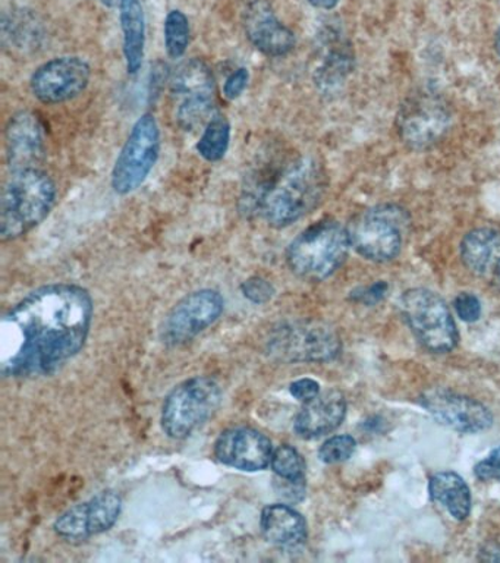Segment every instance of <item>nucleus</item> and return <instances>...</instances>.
I'll list each match as a JSON object with an SVG mask.
<instances>
[{
    "mask_svg": "<svg viewBox=\"0 0 500 563\" xmlns=\"http://www.w3.org/2000/svg\"><path fill=\"white\" fill-rule=\"evenodd\" d=\"M93 319L89 290L74 284L42 286L3 316L0 367L7 377L47 376L82 350Z\"/></svg>",
    "mask_w": 500,
    "mask_h": 563,
    "instance_id": "f257e3e1",
    "label": "nucleus"
},
{
    "mask_svg": "<svg viewBox=\"0 0 500 563\" xmlns=\"http://www.w3.org/2000/svg\"><path fill=\"white\" fill-rule=\"evenodd\" d=\"M327 189L324 167L313 157L297 158L269 183L248 191L244 213H258L270 227L287 228L311 213Z\"/></svg>",
    "mask_w": 500,
    "mask_h": 563,
    "instance_id": "f03ea898",
    "label": "nucleus"
},
{
    "mask_svg": "<svg viewBox=\"0 0 500 563\" xmlns=\"http://www.w3.org/2000/svg\"><path fill=\"white\" fill-rule=\"evenodd\" d=\"M58 189L46 172H12L0 201V235L16 240L41 224L54 209Z\"/></svg>",
    "mask_w": 500,
    "mask_h": 563,
    "instance_id": "7ed1b4c3",
    "label": "nucleus"
},
{
    "mask_svg": "<svg viewBox=\"0 0 500 563\" xmlns=\"http://www.w3.org/2000/svg\"><path fill=\"white\" fill-rule=\"evenodd\" d=\"M351 246L348 229L333 219L311 224L289 244V268L301 279L322 282L345 263Z\"/></svg>",
    "mask_w": 500,
    "mask_h": 563,
    "instance_id": "20e7f679",
    "label": "nucleus"
},
{
    "mask_svg": "<svg viewBox=\"0 0 500 563\" xmlns=\"http://www.w3.org/2000/svg\"><path fill=\"white\" fill-rule=\"evenodd\" d=\"M410 227L407 211L397 205H379L351 220V246L364 258L386 263L401 253Z\"/></svg>",
    "mask_w": 500,
    "mask_h": 563,
    "instance_id": "39448f33",
    "label": "nucleus"
},
{
    "mask_svg": "<svg viewBox=\"0 0 500 563\" xmlns=\"http://www.w3.org/2000/svg\"><path fill=\"white\" fill-rule=\"evenodd\" d=\"M221 400L222 389L214 378H188L166 396L162 409V429L170 439H187L213 416Z\"/></svg>",
    "mask_w": 500,
    "mask_h": 563,
    "instance_id": "423d86ee",
    "label": "nucleus"
},
{
    "mask_svg": "<svg viewBox=\"0 0 500 563\" xmlns=\"http://www.w3.org/2000/svg\"><path fill=\"white\" fill-rule=\"evenodd\" d=\"M267 354L282 363H326L341 352V339L322 321H292L271 330Z\"/></svg>",
    "mask_w": 500,
    "mask_h": 563,
    "instance_id": "0eeeda50",
    "label": "nucleus"
},
{
    "mask_svg": "<svg viewBox=\"0 0 500 563\" xmlns=\"http://www.w3.org/2000/svg\"><path fill=\"white\" fill-rule=\"evenodd\" d=\"M399 306L403 319L425 350L434 354L454 350L458 332L449 307L437 294L424 288L408 289Z\"/></svg>",
    "mask_w": 500,
    "mask_h": 563,
    "instance_id": "6e6552de",
    "label": "nucleus"
},
{
    "mask_svg": "<svg viewBox=\"0 0 500 563\" xmlns=\"http://www.w3.org/2000/svg\"><path fill=\"white\" fill-rule=\"evenodd\" d=\"M451 123L449 104L437 91L429 88L408 96L395 119L399 139L416 152L433 147L443 140Z\"/></svg>",
    "mask_w": 500,
    "mask_h": 563,
    "instance_id": "1a4fd4ad",
    "label": "nucleus"
},
{
    "mask_svg": "<svg viewBox=\"0 0 500 563\" xmlns=\"http://www.w3.org/2000/svg\"><path fill=\"white\" fill-rule=\"evenodd\" d=\"M160 153V128L152 113H144L134 123L115 166L112 170V188L120 196L137 191L153 167H155Z\"/></svg>",
    "mask_w": 500,
    "mask_h": 563,
    "instance_id": "9d476101",
    "label": "nucleus"
},
{
    "mask_svg": "<svg viewBox=\"0 0 500 563\" xmlns=\"http://www.w3.org/2000/svg\"><path fill=\"white\" fill-rule=\"evenodd\" d=\"M170 90L177 100V121L182 130H196L213 118L214 77L205 62L191 59L179 66Z\"/></svg>",
    "mask_w": 500,
    "mask_h": 563,
    "instance_id": "9b49d317",
    "label": "nucleus"
},
{
    "mask_svg": "<svg viewBox=\"0 0 500 563\" xmlns=\"http://www.w3.org/2000/svg\"><path fill=\"white\" fill-rule=\"evenodd\" d=\"M225 308V299L214 289L188 294L166 316L162 324V341L169 346L190 342L197 334L216 323Z\"/></svg>",
    "mask_w": 500,
    "mask_h": 563,
    "instance_id": "f8f14e48",
    "label": "nucleus"
},
{
    "mask_svg": "<svg viewBox=\"0 0 500 563\" xmlns=\"http://www.w3.org/2000/svg\"><path fill=\"white\" fill-rule=\"evenodd\" d=\"M90 78V65L81 57H55L38 66L30 79V87L42 103L60 104L82 95L89 87Z\"/></svg>",
    "mask_w": 500,
    "mask_h": 563,
    "instance_id": "ddd939ff",
    "label": "nucleus"
},
{
    "mask_svg": "<svg viewBox=\"0 0 500 563\" xmlns=\"http://www.w3.org/2000/svg\"><path fill=\"white\" fill-rule=\"evenodd\" d=\"M274 452L270 439L249 427L223 431L214 443V456L221 464L248 473L266 470Z\"/></svg>",
    "mask_w": 500,
    "mask_h": 563,
    "instance_id": "4468645a",
    "label": "nucleus"
},
{
    "mask_svg": "<svg viewBox=\"0 0 500 563\" xmlns=\"http://www.w3.org/2000/svg\"><path fill=\"white\" fill-rule=\"evenodd\" d=\"M420 402L441 424L459 433H478L493 424V417L485 405L454 391H425Z\"/></svg>",
    "mask_w": 500,
    "mask_h": 563,
    "instance_id": "2eb2a0df",
    "label": "nucleus"
},
{
    "mask_svg": "<svg viewBox=\"0 0 500 563\" xmlns=\"http://www.w3.org/2000/svg\"><path fill=\"white\" fill-rule=\"evenodd\" d=\"M7 161L12 172L36 169L46 152L45 126L30 110L11 117L5 131Z\"/></svg>",
    "mask_w": 500,
    "mask_h": 563,
    "instance_id": "dca6fc26",
    "label": "nucleus"
},
{
    "mask_svg": "<svg viewBox=\"0 0 500 563\" xmlns=\"http://www.w3.org/2000/svg\"><path fill=\"white\" fill-rule=\"evenodd\" d=\"M244 30L249 43L269 57H282L296 47V34L276 16L267 0H252L244 12Z\"/></svg>",
    "mask_w": 500,
    "mask_h": 563,
    "instance_id": "f3484780",
    "label": "nucleus"
},
{
    "mask_svg": "<svg viewBox=\"0 0 500 563\" xmlns=\"http://www.w3.org/2000/svg\"><path fill=\"white\" fill-rule=\"evenodd\" d=\"M460 258L473 275L500 290V232L491 228L469 231L460 242Z\"/></svg>",
    "mask_w": 500,
    "mask_h": 563,
    "instance_id": "a211bd4d",
    "label": "nucleus"
},
{
    "mask_svg": "<svg viewBox=\"0 0 500 563\" xmlns=\"http://www.w3.org/2000/svg\"><path fill=\"white\" fill-rule=\"evenodd\" d=\"M345 416V396L340 390L324 391L309 402H304V407L296 417L293 429L302 439L322 438L335 431Z\"/></svg>",
    "mask_w": 500,
    "mask_h": 563,
    "instance_id": "6ab92c4d",
    "label": "nucleus"
},
{
    "mask_svg": "<svg viewBox=\"0 0 500 563\" xmlns=\"http://www.w3.org/2000/svg\"><path fill=\"white\" fill-rule=\"evenodd\" d=\"M260 527L265 539L278 548H298L307 540L304 517L288 505L266 506L262 512Z\"/></svg>",
    "mask_w": 500,
    "mask_h": 563,
    "instance_id": "aec40b11",
    "label": "nucleus"
},
{
    "mask_svg": "<svg viewBox=\"0 0 500 563\" xmlns=\"http://www.w3.org/2000/svg\"><path fill=\"white\" fill-rule=\"evenodd\" d=\"M120 21L124 34L126 70L137 74L146 52V15L140 0H120Z\"/></svg>",
    "mask_w": 500,
    "mask_h": 563,
    "instance_id": "412c9836",
    "label": "nucleus"
},
{
    "mask_svg": "<svg viewBox=\"0 0 500 563\" xmlns=\"http://www.w3.org/2000/svg\"><path fill=\"white\" fill-rule=\"evenodd\" d=\"M326 52H324L322 65L315 70V84L322 90H333L348 78L354 69V53L349 44L337 35L336 31H329V37H324Z\"/></svg>",
    "mask_w": 500,
    "mask_h": 563,
    "instance_id": "4be33fe9",
    "label": "nucleus"
},
{
    "mask_svg": "<svg viewBox=\"0 0 500 563\" xmlns=\"http://www.w3.org/2000/svg\"><path fill=\"white\" fill-rule=\"evenodd\" d=\"M429 493L433 501L443 506L458 521H464L471 512V492L467 483L452 471L434 474L429 482Z\"/></svg>",
    "mask_w": 500,
    "mask_h": 563,
    "instance_id": "5701e85b",
    "label": "nucleus"
},
{
    "mask_svg": "<svg viewBox=\"0 0 500 563\" xmlns=\"http://www.w3.org/2000/svg\"><path fill=\"white\" fill-rule=\"evenodd\" d=\"M81 505L87 532L91 537L102 534V532L111 530L115 526L121 515L122 499L120 493L104 490Z\"/></svg>",
    "mask_w": 500,
    "mask_h": 563,
    "instance_id": "b1692460",
    "label": "nucleus"
},
{
    "mask_svg": "<svg viewBox=\"0 0 500 563\" xmlns=\"http://www.w3.org/2000/svg\"><path fill=\"white\" fill-rule=\"evenodd\" d=\"M231 123L223 114H213L205 123L203 135L197 143V152L210 163L222 161L230 148Z\"/></svg>",
    "mask_w": 500,
    "mask_h": 563,
    "instance_id": "393cba45",
    "label": "nucleus"
},
{
    "mask_svg": "<svg viewBox=\"0 0 500 563\" xmlns=\"http://www.w3.org/2000/svg\"><path fill=\"white\" fill-rule=\"evenodd\" d=\"M270 466L280 482L304 486L305 462L297 449L289 446V444H282V446L275 449Z\"/></svg>",
    "mask_w": 500,
    "mask_h": 563,
    "instance_id": "a878e982",
    "label": "nucleus"
},
{
    "mask_svg": "<svg viewBox=\"0 0 500 563\" xmlns=\"http://www.w3.org/2000/svg\"><path fill=\"white\" fill-rule=\"evenodd\" d=\"M188 44H190V22L186 13L170 11L165 20V47L173 59H179L186 55Z\"/></svg>",
    "mask_w": 500,
    "mask_h": 563,
    "instance_id": "bb28decb",
    "label": "nucleus"
},
{
    "mask_svg": "<svg viewBox=\"0 0 500 563\" xmlns=\"http://www.w3.org/2000/svg\"><path fill=\"white\" fill-rule=\"evenodd\" d=\"M37 22L25 16L11 18V22L3 20V40L10 38L16 48H33L37 43Z\"/></svg>",
    "mask_w": 500,
    "mask_h": 563,
    "instance_id": "cd10ccee",
    "label": "nucleus"
},
{
    "mask_svg": "<svg viewBox=\"0 0 500 563\" xmlns=\"http://www.w3.org/2000/svg\"><path fill=\"white\" fill-rule=\"evenodd\" d=\"M355 448H357V442L351 435H335L323 443L319 451V457L324 464H340L353 456Z\"/></svg>",
    "mask_w": 500,
    "mask_h": 563,
    "instance_id": "c85d7f7f",
    "label": "nucleus"
},
{
    "mask_svg": "<svg viewBox=\"0 0 500 563\" xmlns=\"http://www.w3.org/2000/svg\"><path fill=\"white\" fill-rule=\"evenodd\" d=\"M241 289H243L244 297L248 298L249 301L254 303L270 301V298L274 297L275 294L274 286L270 285V282L257 276L245 280Z\"/></svg>",
    "mask_w": 500,
    "mask_h": 563,
    "instance_id": "c756f323",
    "label": "nucleus"
},
{
    "mask_svg": "<svg viewBox=\"0 0 500 563\" xmlns=\"http://www.w3.org/2000/svg\"><path fill=\"white\" fill-rule=\"evenodd\" d=\"M454 307L456 314L464 321H467V323H473V321L480 319L481 302L476 295L469 292L459 294L458 297L455 298Z\"/></svg>",
    "mask_w": 500,
    "mask_h": 563,
    "instance_id": "7c9ffc66",
    "label": "nucleus"
},
{
    "mask_svg": "<svg viewBox=\"0 0 500 563\" xmlns=\"http://www.w3.org/2000/svg\"><path fill=\"white\" fill-rule=\"evenodd\" d=\"M474 474H476L477 478H480L481 482L500 483V446L493 449L486 460L478 462L476 468H474Z\"/></svg>",
    "mask_w": 500,
    "mask_h": 563,
    "instance_id": "2f4dec72",
    "label": "nucleus"
},
{
    "mask_svg": "<svg viewBox=\"0 0 500 563\" xmlns=\"http://www.w3.org/2000/svg\"><path fill=\"white\" fill-rule=\"evenodd\" d=\"M249 73L247 68L236 69L230 77L226 78L225 86H223V95L227 100L238 99L247 88Z\"/></svg>",
    "mask_w": 500,
    "mask_h": 563,
    "instance_id": "473e14b6",
    "label": "nucleus"
},
{
    "mask_svg": "<svg viewBox=\"0 0 500 563\" xmlns=\"http://www.w3.org/2000/svg\"><path fill=\"white\" fill-rule=\"evenodd\" d=\"M291 395L301 402H309L320 394V385L313 378H300L291 385Z\"/></svg>",
    "mask_w": 500,
    "mask_h": 563,
    "instance_id": "72a5a7b5",
    "label": "nucleus"
},
{
    "mask_svg": "<svg viewBox=\"0 0 500 563\" xmlns=\"http://www.w3.org/2000/svg\"><path fill=\"white\" fill-rule=\"evenodd\" d=\"M386 290H388V284L380 280L377 282V284L371 285L370 288L362 290L358 298L368 306V303L379 302L380 299L385 297Z\"/></svg>",
    "mask_w": 500,
    "mask_h": 563,
    "instance_id": "f704fd0d",
    "label": "nucleus"
},
{
    "mask_svg": "<svg viewBox=\"0 0 500 563\" xmlns=\"http://www.w3.org/2000/svg\"><path fill=\"white\" fill-rule=\"evenodd\" d=\"M481 559H485V561H500V540H493L486 544V548L481 550Z\"/></svg>",
    "mask_w": 500,
    "mask_h": 563,
    "instance_id": "c9c22d12",
    "label": "nucleus"
},
{
    "mask_svg": "<svg viewBox=\"0 0 500 563\" xmlns=\"http://www.w3.org/2000/svg\"><path fill=\"white\" fill-rule=\"evenodd\" d=\"M340 2L341 0H309L311 7L322 9V11H331V9H335Z\"/></svg>",
    "mask_w": 500,
    "mask_h": 563,
    "instance_id": "e433bc0d",
    "label": "nucleus"
},
{
    "mask_svg": "<svg viewBox=\"0 0 500 563\" xmlns=\"http://www.w3.org/2000/svg\"><path fill=\"white\" fill-rule=\"evenodd\" d=\"M495 44L496 51H498V55L500 56V26L498 29V33H496Z\"/></svg>",
    "mask_w": 500,
    "mask_h": 563,
    "instance_id": "4c0bfd02",
    "label": "nucleus"
}]
</instances>
